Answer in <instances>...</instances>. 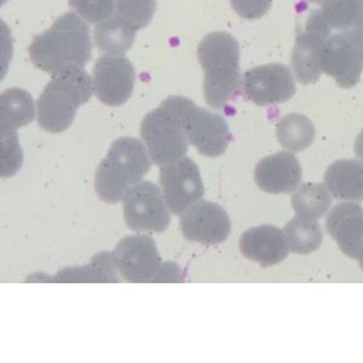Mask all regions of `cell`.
Instances as JSON below:
<instances>
[{"mask_svg": "<svg viewBox=\"0 0 363 363\" xmlns=\"http://www.w3.org/2000/svg\"><path fill=\"white\" fill-rule=\"evenodd\" d=\"M28 54L34 66L48 74H57L68 67H84L92 54L90 28L77 13H65L34 38Z\"/></svg>", "mask_w": 363, "mask_h": 363, "instance_id": "1", "label": "cell"}, {"mask_svg": "<svg viewBox=\"0 0 363 363\" xmlns=\"http://www.w3.org/2000/svg\"><path fill=\"white\" fill-rule=\"evenodd\" d=\"M198 60L203 70L205 102L220 109L241 87L239 44L230 34L212 32L199 44Z\"/></svg>", "mask_w": 363, "mask_h": 363, "instance_id": "2", "label": "cell"}, {"mask_svg": "<svg viewBox=\"0 0 363 363\" xmlns=\"http://www.w3.org/2000/svg\"><path fill=\"white\" fill-rule=\"evenodd\" d=\"M92 92L94 83L84 67H68L55 74L38 99V124L48 133L66 131L73 124L79 107L86 104Z\"/></svg>", "mask_w": 363, "mask_h": 363, "instance_id": "3", "label": "cell"}, {"mask_svg": "<svg viewBox=\"0 0 363 363\" xmlns=\"http://www.w3.org/2000/svg\"><path fill=\"white\" fill-rule=\"evenodd\" d=\"M152 162L148 149L140 140L133 137L118 138L96 169V194L104 203H119L128 189L148 174Z\"/></svg>", "mask_w": 363, "mask_h": 363, "instance_id": "4", "label": "cell"}, {"mask_svg": "<svg viewBox=\"0 0 363 363\" xmlns=\"http://www.w3.org/2000/svg\"><path fill=\"white\" fill-rule=\"evenodd\" d=\"M140 138L150 159L159 167L181 160L188 152V138L183 131L181 114L174 96L145 116L140 124Z\"/></svg>", "mask_w": 363, "mask_h": 363, "instance_id": "5", "label": "cell"}, {"mask_svg": "<svg viewBox=\"0 0 363 363\" xmlns=\"http://www.w3.org/2000/svg\"><path fill=\"white\" fill-rule=\"evenodd\" d=\"M182 126L190 145L205 157H218L227 152L231 133L223 116L198 107L183 96H174Z\"/></svg>", "mask_w": 363, "mask_h": 363, "instance_id": "6", "label": "cell"}, {"mask_svg": "<svg viewBox=\"0 0 363 363\" xmlns=\"http://www.w3.org/2000/svg\"><path fill=\"white\" fill-rule=\"evenodd\" d=\"M294 44L291 66L294 77L303 85L318 82L321 77L322 48L332 35V28L325 21L321 10H310L306 20L299 22Z\"/></svg>", "mask_w": 363, "mask_h": 363, "instance_id": "7", "label": "cell"}, {"mask_svg": "<svg viewBox=\"0 0 363 363\" xmlns=\"http://www.w3.org/2000/svg\"><path fill=\"white\" fill-rule=\"evenodd\" d=\"M124 218L136 233H164L171 223L164 193L153 182L142 181L125 195Z\"/></svg>", "mask_w": 363, "mask_h": 363, "instance_id": "8", "label": "cell"}, {"mask_svg": "<svg viewBox=\"0 0 363 363\" xmlns=\"http://www.w3.org/2000/svg\"><path fill=\"white\" fill-rule=\"evenodd\" d=\"M159 183L166 205L174 216H182L205 195L200 169L189 157L161 167Z\"/></svg>", "mask_w": 363, "mask_h": 363, "instance_id": "9", "label": "cell"}, {"mask_svg": "<svg viewBox=\"0 0 363 363\" xmlns=\"http://www.w3.org/2000/svg\"><path fill=\"white\" fill-rule=\"evenodd\" d=\"M112 258L116 270L128 282H154L162 267L157 244L148 235L128 236L121 240Z\"/></svg>", "mask_w": 363, "mask_h": 363, "instance_id": "10", "label": "cell"}, {"mask_svg": "<svg viewBox=\"0 0 363 363\" xmlns=\"http://www.w3.org/2000/svg\"><path fill=\"white\" fill-rule=\"evenodd\" d=\"M241 87L246 99L259 107L285 104L296 94L294 74L289 67L269 63L247 70Z\"/></svg>", "mask_w": 363, "mask_h": 363, "instance_id": "11", "label": "cell"}, {"mask_svg": "<svg viewBox=\"0 0 363 363\" xmlns=\"http://www.w3.org/2000/svg\"><path fill=\"white\" fill-rule=\"evenodd\" d=\"M320 62L322 73L335 79L342 89H350L362 74L363 48L349 32H339L323 44Z\"/></svg>", "mask_w": 363, "mask_h": 363, "instance_id": "12", "label": "cell"}, {"mask_svg": "<svg viewBox=\"0 0 363 363\" xmlns=\"http://www.w3.org/2000/svg\"><path fill=\"white\" fill-rule=\"evenodd\" d=\"M136 72L124 56H102L96 61L92 73L94 92L99 102L119 107L133 95Z\"/></svg>", "mask_w": 363, "mask_h": 363, "instance_id": "13", "label": "cell"}, {"mask_svg": "<svg viewBox=\"0 0 363 363\" xmlns=\"http://www.w3.org/2000/svg\"><path fill=\"white\" fill-rule=\"evenodd\" d=\"M181 230L189 241L203 245L222 244L230 234V218L218 203L200 200L181 217Z\"/></svg>", "mask_w": 363, "mask_h": 363, "instance_id": "14", "label": "cell"}, {"mask_svg": "<svg viewBox=\"0 0 363 363\" xmlns=\"http://www.w3.org/2000/svg\"><path fill=\"white\" fill-rule=\"evenodd\" d=\"M326 229L345 256L362 262V207L354 203H339L327 216Z\"/></svg>", "mask_w": 363, "mask_h": 363, "instance_id": "15", "label": "cell"}, {"mask_svg": "<svg viewBox=\"0 0 363 363\" xmlns=\"http://www.w3.org/2000/svg\"><path fill=\"white\" fill-rule=\"evenodd\" d=\"M255 181L269 194H289L301 186V162L287 152L263 157L255 169Z\"/></svg>", "mask_w": 363, "mask_h": 363, "instance_id": "16", "label": "cell"}, {"mask_svg": "<svg viewBox=\"0 0 363 363\" xmlns=\"http://www.w3.org/2000/svg\"><path fill=\"white\" fill-rule=\"evenodd\" d=\"M240 251L262 268H269L286 259L289 253L285 233L274 225H259L245 231L240 239Z\"/></svg>", "mask_w": 363, "mask_h": 363, "instance_id": "17", "label": "cell"}, {"mask_svg": "<svg viewBox=\"0 0 363 363\" xmlns=\"http://www.w3.org/2000/svg\"><path fill=\"white\" fill-rule=\"evenodd\" d=\"M325 186L340 201H362L363 161L340 159L330 164L325 174Z\"/></svg>", "mask_w": 363, "mask_h": 363, "instance_id": "18", "label": "cell"}, {"mask_svg": "<svg viewBox=\"0 0 363 363\" xmlns=\"http://www.w3.org/2000/svg\"><path fill=\"white\" fill-rule=\"evenodd\" d=\"M136 33V29L123 21L120 17L113 15L96 26L94 37L101 54L123 56L133 48Z\"/></svg>", "mask_w": 363, "mask_h": 363, "instance_id": "19", "label": "cell"}, {"mask_svg": "<svg viewBox=\"0 0 363 363\" xmlns=\"http://www.w3.org/2000/svg\"><path fill=\"white\" fill-rule=\"evenodd\" d=\"M35 118V106L32 96L20 87L3 91L0 96V120L10 128H23Z\"/></svg>", "mask_w": 363, "mask_h": 363, "instance_id": "20", "label": "cell"}, {"mask_svg": "<svg viewBox=\"0 0 363 363\" xmlns=\"http://www.w3.org/2000/svg\"><path fill=\"white\" fill-rule=\"evenodd\" d=\"M315 126L308 116L291 113L279 121L277 128V140L289 152H303L313 145Z\"/></svg>", "mask_w": 363, "mask_h": 363, "instance_id": "21", "label": "cell"}, {"mask_svg": "<svg viewBox=\"0 0 363 363\" xmlns=\"http://www.w3.org/2000/svg\"><path fill=\"white\" fill-rule=\"evenodd\" d=\"M332 205V194L321 183H306L298 186L292 195V207L304 218H321Z\"/></svg>", "mask_w": 363, "mask_h": 363, "instance_id": "22", "label": "cell"}, {"mask_svg": "<svg viewBox=\"0 0 363 363\" xmlns=\"http://www.w3.org/2000/svg\"><path fill=\"white\" fill-rule=\"evenodd\" d=\"M289 251L297 255H309L318 251L323 240V233L318 220L297 216L284 229Z\"/></svg>", "mask_w": 363, "mask_h": 363, "instance_id": "23", "label": "cell"}, {"mask_svg": "<svg viewBox=\"0 0 363 363\" xmlns=\"http://www.w3.org/2000/svg\"><path fill=\"white\" fill-rule=\"evenodd\" d=\"M321 13L330 28L347 32L363 21V0H325Z\"/></svg>", "mask_w": 363, "mask_h": 363, "instance_id": "24", "label": "cell"}, {"mask_svg": "<svg viewBox=\"0 0 363 363\" xmlns=\"http://www.w3.org/2000/svg\"><path fill=\"white\" fill-rule=\"evenodd\" d=\"M157 0H116V16L136 29H143L153 20Z\"/></svg>", "mask_w": 363, "mask_h": 363, "instance_id": "25", "label": "cell"}, {"mask_svg": "<svg viewBox=\"0 0 363 363\" xmlns=\"http://www.w3.org/2000/svg\"><path fill=\"white\" fill-rule=\"evenodd\" d=\"M1 125V152H0V174L9 178L21 169L23 153L18 143L16 130L8 125Z\"/></svg>", "mask_w": 363, "mask_h": 363, "instance_id": "26", "label": "cell"}, {"mask_svg": "<svg viewBox=\"0 0 363 363\" xmlns=\"http://www.w3.org/2000/svg\"><path fill=\"white\" fill-rule=\"evenodd\" d=\"M69 5L89 23H101L116 13V0H69Z\"/></svg>", "mask_w": 363, "mask_h": 363, "instance_id": "27", "label": "cell"}, {"mask_svg": "<svg viewBox=\"0 0 363 363\" xmlns=\"http://www.w3.org/2000/svg\"><path fill=\"white\" fill-rule=\"evenodd\" d=\"M230 5L240 17L255 21L268 13L272 0H230Z\"/></svg>", "mask_w": 363, "mask_h": 363, "instance_id": "28", "label": "cell"}, {"mask_svg": "<svg viewBox=\"0 0 363 363\" xmlns=\"http://www.w3.org/2000/svg\"><path fill=\"white\" fill-rule=\"evenodd\" d=\"M351 34V37L355 39L356 42L359 43V45L363 48V21L359 23L357 27L354 29L347 30Z\"/></svg>", "mask_w": 363, "mask_h": 363, "instance_id": "29", "label": "cell"}, {"mask_svg": "<svg viewBox=\"0 0 363 363\" xmlns=\"http://www.w3.org/2000/svg\"><path fill=\"white\" fill-rule=\"evenodd\" d=\"M355 153L359 160L363 161V128L355 140Z\"/></svg>", "mask_w": 363, "mask_h": 363, "instance_id": "30", "label": "cell"}, {"mask_svg": "<svg viewBox=\"0 0 363 363\" xmlns=\"http://www.w3.org/2000/svg\"><path fill=\"white\" fill-rule=\"evenodd\" d=\"M306 1H309V3H314V4H322L325 0H306Z\"/></svg>", "mask_w": 363, "mask_h": 363, "instance_id": "31", "label": "cell"}, {"mask_svg": "<svg viewBox=\"0 0 363 363\" xmlns=\"http://www.w3.org/2000/svg\"><path fill=\"white\" fill-rule=\"evenodd\" d=\"M359 265H361V268H362L363 270V260L362 262H359Z\"/></svg>", "mask_w": 363, "mask_h": 363, "instance_id": "32", "label": "cell"}]
</instances>
